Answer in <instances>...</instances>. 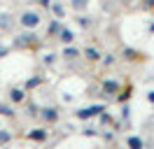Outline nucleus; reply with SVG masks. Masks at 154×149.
<instances>
[{
    "label": "nucleus",
    "instance_id": "obj_3",
    "mask_svg": "<svg viewBox=\"0 0 154 149\" xmlns=\"http://www.w3.org/2000/svg\"><path fill=\"white\" fill-rule=\"evenodd\" d=\"M10 100L12 102H21L23 100V91H21V89H12L10 91Z\"/></svg>",
    "mask_w": 154,
    "mask_h": 149
},
{
    "label": "nucleus",
    "instance_id": "obj_6",
    "mask_svg": "<svg viewBox=\"0 0 154 149\" xmlns=\"http://www.w3.org/2000/svg\"><path fill=\"white\" fill-rule=\"evenodd\" d=\"M103 89H107L110 93H115L117 89H119V84H117V82H105V84H103Z\"/></svg>",
    "mask_w": 154,
    "mask_h": 149
},
{
    "label": "nucleus",
    "instance_id": "obj_8",
    "mask_svg": "<svg viewBox=\"0 0 154 149\" xmlns=\"http://www.w3.org/2000/svg\"><path fill=\"white\" fill-rule=\"evenodd\" d=\"M72 2V7H77V9H84L87 7V0H70Z\"/></svg>",
    "mask_w": 154,
    "mask_h": 149
},
{
    "label": "nucleus",
    "instance_id": "obj_11",
    "mask_svg": "<svg viewBox=\"0 0 154 149\" xmlns=\"http://www.w3.org/2000/svg\"><path fill=\"white\" fill-rule=\"evenodd\" d=\"M45 119H49V121H56L58 119V114L54 110H49V112H45Z\"/></svg>",
    "mask_w": 154,
    "mask_h": 149
},
{
    "label": "nucleus",
    "instance_id": "obj_5",
    "mask_svg": "<svg viewBox=\"0 0 154 149\" xmlns=\"http://www.w3.org/2000/svg\"><path fill=\"white\" fill-rule=\"evenodd\" d=\"M84 54H87V58H89V61H98V51L94 49V47H89Z\"/></svg>",
    "mask_w": 154,
    "mask_h": 149
},
{
    "label": "nucleus",
    "instance_id": "obj_1",
    "mask_svg": "<svg viewBox=\"0 0 154 149\" xmlns=\"http://www.w3.org/2000/svg\"><path fill=\"white\" fill-rule=\"evenodd\" d=\"M38 23H40L38 12H23V14H21V26L23 28H35Z\"/></svg>",
    "mask_w": 154,
    "mask_h": 149
},
{
    "label": "nucleus",
    "instance_id": "obj_12",
    "mask_svg": "<svg viewBox=\"0 0 154 149\" xmlns=\"http://www.w3.org/2000/svg\"><path fill=\"white\" fill-rule=\"evenodd\" d=\"M0 112H2V114H12V110L7 107V105H2V107H0Z\"/></svg>",
    "mask_w": 154,
    "mask_h": 149
},
{
    "label": "nucleus",
    "instance_id": "obj_4",
    "mask_svg": "<svg viewBox=\"0 0 154 149\" xmlns=\"http://www.w3.org/2000/svg\"><path fill=\"white\" fill-rule=\"evenodd\" d=\"M77 54H79V51H77L75 47H66V49H63V56H66V58H75Z\"/></svg>",
    "mask_w": 154,
    "mask_h": 149
},
{
    "label": "nucleus",
    "instance_id": "obj_2",
    "mask_svg": "<svg viewBox=\"0 0 154 149\" xmlns=\"http://www.w3.org/2000/svg\"><path fill=\"white\" fill-rule=\"evenodd\" d=\"M100 110L103 107H89V110H82V112H77V117H82V119H87V117H94V114H100Z\"/></svg>",
    "mask_w": 154,
    "mask_h": 149
},
{
    "label": "nucleus",
    "instance_id": "obj_13",
    "mask_svg": "<svg viewBox=\"0 0 154 149\" xmlns=\"http://www.w3.org/2000/svg\"><path fill=\"white\" fill-rule=\"evenodd\" d=\"M147 98H149V102H154V91L149 93V96H147Z\"/></svg>",
    "mask_w": 154,
    "mask_h": 149
},
{
    "label": "nucleus",
    "instance_id": "obj_7",
    "mask_svg": "<svg viewBox=\"0 0 154 149\" xmlns=\"http://www.w3.org/2000/svg\"><path fill=\"white\" fill-rule=\"evenodd\" d=\"M72 33H70V30H61V40H63V42H72Z\"/></svg>",
    "mask_w": 154,
    "mask_h": 149
},
{
    "label": "nucleus",
    "instance_id": "obj_10",
    "mask_svg": "<svg viewBox=\"0 0 154 149\" xmlns=\"http://www.w3.org/2000/svg\"><path fill=\"white\" fill-rule=\"evenodd\" d=\"M28 138H33V140H42V138H45V130H35V133H28Z\"/></svg>",
    "mask_w": 154,
    "mask_h": 149
},
{
    "label": "nucleus",
    "instance_id": "obj_14",
    "mask_svg": "<svg viewBox=\"0 0 154 149\" xmlns=\"http://www.w3.org/2000/svg\"><path fill=\"white\" fill-rule=\"evenodd\" d=\"M40 2H42V5H49V0H40Z\"/></svg>",
    "mask_w": 154,
    "mask_h": 149
},
{
    "label": "nucleus",
    "instance_id": "obj_9",
    "mask_svg": "<svg viewBox=\"0 0 154 149\" xmlns=\"http://www.w3.org/2000/svg\"><path fill=\"white\" fill-rule=\"evenodd\" d=\"M128 144H131V147H143V140L140 138H128Z\"/></svg>",
    "mask_w": 154,
    "mask_h": 149
}]
</instances>
